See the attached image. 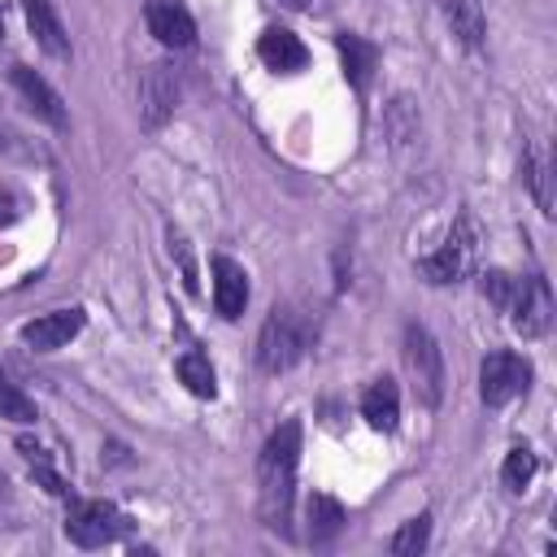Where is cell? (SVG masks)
<instances>
[{
	"instance_id": "1",
	"label": "cell",
	"mask_w": 557,
	"mask_h": 557,
	"mask_svg": "<svg viewBox=\"0 0 557 557\" xmlns=\"http://www.w3.org/2000/svg\"><path fill=\"white\" fill-rule=\"evenodd\" d=\"M296 466H300V422L287 418L257 457V509L270 531H287L292 496H296Z\"/></svg>"
},
{
	"instance_id": "2",
	"label": "cell",
	"mask_w": 557,
	"mask_h": 557,
	"mask_svg": "<svg viewBox=\"0 0 557 557\" xmlns=\"http://www.w3.org/2000/svg\"><path fill=\"white\" fill-rule=\"evenodd\" d=\"M309 318L292 305H274L270 318L261 322V335H257V366L265 374H283L292 370L305 352H309Z\"/></svg>"
},
{
	"instance_id": "3",
	"label": "cell",
	"mask_w": 557,
	"mask_h": 557,
	"mask_svg": "<svg viewBox=\"0 0 557 557\" xmlns=\"http://www.w3.org/2000/svg\"><path fill=\"white\" fill-rule=\"evenodd\" d=\"M405 370H409V379H413L418 400H422L426 409H435V405L444 400V352H440V344L431 339V331L418 326V322L405 326Z\"/></svg>"
},
{
	"instance_id": "4",
	"label": "cell",
	"mask_w": 557,
	"mask_h": 557,
	"mask_svg": "<svg viewBox=\"0 0 557 557\" xmlns=\"http://www.w3.org/2000/svg\"><path fill=\"white\" fill-rule=\"evenodd\" d=\"M126 531H131V518L117 505H109V500H70V513H65L70 544H78V548H104V544H113Z\"/></svg>"
},
{
	"instance_id": "5",
	"label": "cell",
	"mask_w": 557,
	"mask_h": 557,
	"mask_svg": "<svg viewBox=\"0 0 557 557\" xmlns=\"http://www.w3.org/2000/svg\"><path fill=\"white\" fill-rule=\"evenodd\" d=\"M474 248H479L474 222H470V218H457V226L448 231L444 248L418 261V274H422L426 283H435V287H440V283H457V278L470 274V265H474Z\"/></svg>"
},
{
	"instance_id": "6",
	"label": "cell",
	"mask_w": 557,
	"mask_h": 557,
	"mask_svg": "<svg viewBox=\"0 0 557 557\" xmlns=\"http://www.w3.org/2000/svg\"><path fill=\"white\" fill-rule=\"evenodd\" d=\"M531 387V361L518 357V352H487L483 366H479V396L483 405L500 409L509 405L513 396H522Z\"/></svg>"
},
{
	"instance_id": "7",
	"label": "cell",
	"mask_w": 557,
	"mask_h": 557,
	"mask_svg": "<svg viewBox=\"0 0 557 557\" xmlns=\"http://www.w3.org/2000/svg\"><path fill=\"white\" fill-rule=\"evenodd\" d=\"M174 104H178V74H174V65H165V61L148 65L144 78H139V122L148 131H157V126H165L174 117Z\"/></svg>"
},
{
	"instance_id": "8",
	"label": "cell",
	"mask_w": 557,
	"mask_h": 557,
	"mask_svg": "<svg viewBox=\"0 0 557 557\" xmlns=\"http://www.w3.org/2000/svg\"><path fill=\"white\" fill-rule=\"evenodd\" d=\"M509 313H513V331L522 339H540L548 331V322H553V292H548V283L540 274L518 278V292H513Z\"/></svg>"
},
{
	"instance_id": "9",
	"label": "cell",
	"mask_w": 557,
	"mask_h": 557,
	"mask_svg": "<svg viewBox=\"0 0 557 557\" xmlns=\"http://www.w3.org/2000/svg\"><path fill=\"white\" fill-rule=\"evenodd\" d=\"M83 322H87V313H83L78 305H70V309H52V313H39L35 322H26V326H22V344H26V348H35V352H57V348H65V344L83 331Z\"/></svg>"
},
{
	"instance_id": "10",
	"label": "cell",
	"mask_w": 557,
	"mask_h": 557,
	"mask_svg": "<svg viewBox=\"0 0 557 557\" xmlns=\"http://www.w3.org/2000/svg\"><path fill=\"white\" fill-rule=\"evenodd\" d=\"M144 22L157 35V44H165V48H191L196 44V17L178 0H148Z\"/></svg>"
},
{
	"instance_id": "11",
	"label": "cell",
	"mask_w": 557,
	"mask_h": 557,
	"mask_svg": "<svg viewBox=\"0 0 557 557\" xmlns=\"http://www.w3.org/2000/svg\"><path fill=\"white\" fill-rule=\"evenodd\" d=\"M213 305L226 322H235L248 305V274L231 257H213Z\"/></svg>"
},
{
	"instance_id": "12",
	"label": "cell",
	"mask_w": 557,
	"mask_h": 557,
	"mask_svg": "<svg viewBox=\"0 0 557 557\" xmlns=\"http://www.w3.org/2000/svg\"><path fill=\"white\" fill-rule=\"evenodd\" d=\"M257 57H261L274 74H296V70H305L309 48H305L287 26H270V30H261V39H257Z\"/></svg>"
},
{
	"instance_id": "13",
	"label": "cell",
	"mask_w": 557,
	"mask_h": 557,
	"mask_svg": "<svg viewBox=\"0 0 557 557\" xmlns=\"http://www.w3.org/2000/svg\"><path fill=\"white\" fill-rule=\"evenodd\" d=\"M22 9H26V22H30V35L39 39V48L57 61H70V35L61 26L57 4L52 0H22Z\"/></svg>"
},
{
	"instance_id": "14",
	"label": "cell",
	"mask_w": 557,
	"mask_h": 557,
	"mask_svg": "<svg viewBox=\"0 0 557 557\" xmlns=\"http://www.w3.org/2000/svg\"><path fill=\"white\" fill-rule=\"evenodd\" d=\"M13 87L30 100V109L44 117V122H52V126H65V109H61V96L44 83V74H35L30 65H13Z\"/></svg>"
},
{
	"instance_id": "15",
	"label": "cell",
	"mask_w": 557,
	"mask_h": 557,
	"mask_svg": "<svg viewBox=\"0 0 557 557\" xmlns=\"http://www.w3.org/2000/svg\"><path fill=\"white\" fill-rule=\"evenodd\" d=\"M361 418H366L374 431H396V422H400V392H396V383H392L387 374L366 387V396H361Z\"/></svg>"
},
{
	"instance_id": "16",
	"label": "cell",
	"mask_w": 557,
	"mask_h": 557,
	"mask_svg": "<svg viewBox=\"0 0 557 557\" xmlns=\"http://www.w3.org/2000/svg\"><path fill=\"white\" fill-rule=\"evenodd\" d=\"M335 44H339V57H344V78L352 83V91H366L374 65H379V48L370 39H361V35H348V30L335 35Z\"/></svg>"
},
{
	"instance_id": "17",
	"label": "cell",
	"mask_w": 557,
	"mask_h": 557,
	"mask_svg": "<svg viewBox=\"0 0 557 557\" xmlns=\"http://www.w3.org/2000/svg\"><path fill=\"white\" fill-rule=\"evenodd\" d=\"M305 518H309V540H313V544H326V540H335V535H339V527L348 522L344 505H339L335 496H326V492H313V496H309V505H305Z\"/></svg>"
},
{
	"instance_id": "18",
	"label": "cell",
	"mask_w": 557,
	"mask_h": 557,
	"mask_svg": "<svg viewBox=\"0 0 557 557\" xmlns=\"http://www.w3.org/2000/svg\"><path fill=\"white\" fill-rule=\"evenodd\" d=\"M453 35L466 44V48H479L483 44V4L479 0H440Z\"/></svg>"
},
{
	"instance_id": "19",
	"label": "cell",
	"mask_w": 557,
	"mask_h": 557,
	"mask_svg": "<svg viewBox=\"0 0 557 557\" xmlns=\"http://www.w3.org/2000/svg\"><path fill=\"white\" fill-rule=\"evenodd\" d=\"M174 370H178V383L191 392V396H213L218 392V383H213V366H209V357L205 352H183L178 361H174Z\"/></svg>"
},
{
	"instance_id": "20",
	"label": "cell",
	"mask_w": 557,
	"mask_h": 557,
	"mask_svg": "<svg viewBox=\"0 0 557 557\" xmlns=\"http://www.w3.org/2000/svg\"><path fill=\"white\" fill-rule=\"evenodd\" d=\"M0 418L22 422V426L39 418V413H35V400H30V396H26V392H22V387H17V383H13L4 370H0Z\"/></svg>"
},
{
	"instance_id": "21",
	"label": "cell",
	"mask_w": 557,
	"mask_h": 557,
	"mask_svg": "<svg viewBox=\"0 0 557 557\" xmlns=\"http://www.w3.org/2000/svg\"><path fill=\"white\" fill-rule=\"evenodd\" d=\"M426 540H431V513H418V518H409L396 535H392V553L396 557H418L422 548H426Z\"/></svg>"
},
{
	"instance_id": "22",
	"label": "cell",
	"mask_w": 557,
	"mask_h": 557,
	"mask_svg": "<svg viewBox=\"0 0 557 557\" xmlns=\"http://www.w3.org/2000/svg\"><path fill=\"white\" fill-rule=\"evenodd\" d=\"M531 479H535V453H531L527 444L509 448V457H505V466H500V483H505L509 492H522Z\"/></svg>"
},
{
	"instance_id": "23",
	"label": "cell",
	"mask_w": 557,
	"mask_h": 557,
	"mask_svg": "<svg viewBox=\"0 0 557 557\" xmlns=\"http://www.w3.org/2000/svg\"><path fill=\"white\" fill-rule=\"evenodd\" d=\"M522 178H527V187H531V196H535L540 213H544V218H553V187H548V165H544L535 152H527V157H522Z\"/></svg>"
},
{
	"instance_id": "24",
	"label": "cell",
	"mask_w": 557,
	"mask_h": 557,
	"mask_svg": "<svg viewBox=\"0 0 557 557\" xmlns=\"http://www.w3.org/2000/svg\"><path fill=\"white\" fill-rule=\"evenodd\" d=\"M479 292H483L496 309H509V305H513V292H518V278L505 274V270H487V274L479 278Z\"/></svg>"
},
{
	"instance_id": "25",
	"label": "cell",
	"mask_w": 557,
	"mask_h": 557,
	"mask_svg": "<svg viewBox=\"0 0 557 557\" xmlns=\"http://www.w3.org/2000/svg\"><path fill=\"white\" fill-rule=\"evenodd\" d=\"M170 252H178V261H183V287H187V292H196V270H191L187 244H183V235H174V231H170Z\"/></svg>"
},
{
	"instance_id": "26",
	"label": "cell",
	"mask_w": 557,
	"mask_h": 557,
	"mask_svg": "<svg viewBox=\"0 0 557 557\" xmlns=\"http://www.w3.org/2000/svg\"><path fill=\"white\" fill-rule=\"evenodd\" d=\"M13 218H17V200H13V191L0 187V222H13Z\"/></svg>"
},
{
	"instance_id": "27",
	"label": "cell",
	"mask_w": 557,
	"mask_h": 557,
	"mask_svg": "<svg viewBox=\"0 0 557 557\" xmlns=\"http://www.w3.org/2000/svg\"><path fill=\"white\" fill-rule=\"evenodd\" d=\"M283 4H292V9H305V4H309V0H283Z\"/></svg>"
},
{
	"instance_id": "28",
	"label": "cell",
	"mask_w": 557,
	"mask_h": 557,
	"mask_svg": "<svg viewBox=\"0 0 557 557\" xmlns=\"http://www.w3.org/2000/svg\"><path fill=\"white\" fill-rule=\"evenodd\" d=\"M0 35H4V17H0Z\"/></svg>"
}]
</instances>
